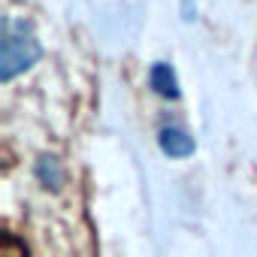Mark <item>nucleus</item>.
<instances>
[{
	"instance_id": "obj_5",
	"label": "nucleus",
	"mask_w": 257,
	"mask_h": 257,
	"mask_svg": "<svg viewBox=\"0 0 257 257\" xmlns=\"http://www.w3.org/2000/svg\"><path fill=\"white\" fill-rule=\"evenodd\" d=\"M182 13H185V22L194 19V0H182Z\"/></svg>"
},
{
	"instance_id": "obj_3",
	"label": "nucleus",
	"mask_w": 257,
	"mask_h": 257,
	"mask_svg": "<svg viewBox=\"0 0 257 257\" xmlns=\"http://www.w3.org/2000/svg\"><path fill=\"white\" fill-rule=\"evenodd\" d=\"M149 85H152V91L158 94V97H164V100H179V79H176V70L170 67V64H155L152 70H149Z\"/></svg>"
},
{
	"instance_id": "obj_4",
	"label": "nucleus",
	"mask_w": 257,
	"mask_h": 257,
	"mask_svg": "<svg viewBox=\"0 0 257 257\" xmlns=\"http://www.w3.org/2000/svg\"><path fill=\"white\" fill-rule=\"evenodd\" d=\"M37 176H40V182H43L46 188H58V185H61V167H58V161H55V158H40Z\"/></svg>"
},
{
	"instance_id": "obj_2",
	"label": "nucleus",
	"mask_w": 257,
	"mask_h": 257,
	"mask_svg": "<svg viewBox=\"0 0 257 257\" xmlns=\"http://www.w3.org/2000/svg\"><path fill=\"white\" fill-rule=\"evenodd\" d=\"M158 146L167 158H191L197 152V143L191 134H185L182 127H164L158 134Z\"/></svg>"
},
{
	"instance_id": "obj_1",
	"label": "nucleus",
	"mask_w": 257,
	"mask_h": 257,
	"mask_svg": "<svg viewBox=\"0 0 257 257\" xmlns=\"http://www.w3.org/2000/svg\"><path fill=\"white\" fill-rule=\"evenodd\" d=\"M43 49L40 40L25 19H7L4 22V40H0V79L13 82L19 73H28L40 61Z\"/></svg>"
}]
</instances>
